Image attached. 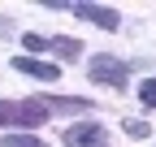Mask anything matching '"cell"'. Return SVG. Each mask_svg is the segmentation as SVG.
I'll return each instance as SVG.
<instances>
[{"instance_id":"6da1fadb","label":"cell","mask_w":156,"mask_h":147,"mask_svg":"<svg viewBox=\"0 0 156 147\" xmlns=\"http://www.w3.org/2000/svg\"><path fill=\"white\" fill-rule=\"evenodd\" d=\"M52 108L44 100H22V104H9V100H0V125H22V130H35V125H44L48 121Z\"/></svg>"},{"instance_id":"7a4b0ae2","label":"cell","mask_w":156,"mask_h":147,"mask_svg":"<svg viewBox=\"0 0 156 147\" xmlns=\"http://www.w3.org/2000/svg\"><path fill=\"white\" fill-rule=\"evenodd\" d=\"M87 74H91V82H100V87H117V91L126 87V61H113V56H95V61L87 65Z\"/></svg>"},{"instance_id":"3957f363","label":"cell","mask_w":156,"mask_h":147,"mask_svg":"<svg viewBox=\"0 0 156 147\" xmlns=\"http://www.w3.org/2000/svg\"><path fill=\"white\" fill-rule=\"evenodd\" d=\"M65 147H108V130L95 125V121L69 125V130H65Z\"/></svg>"},{"instance_id":"277c9868","label":"cell","mask_w":156,"mask_h":147,"mask_svg":"<svg viewBox=\"0 0 156 147\" xmlns=\"http://www.w3.org/2000/svg\"><path fill=\"white\" fill-rule=\"evenodd\" d=\"M74 13L83 17V22L100 26V30H117V26H122V17H117V9H104V5H74Z\"/></svg>"},{"instance_id":"5b68a950","label":"cell","mask_w":156,"mask_h":147,"mask_svg":"<svg viewBox=\"0 0 156 147\" xmlns=\"http://www.w3.org/2000/svg\"><path fill=\"white\" fill-rule=\"evenodd\" d=\"M13 69L30 74V78H39V82H56V78H61V69H56V65H48V61H35V56H13Z\"/></svg>"},{"instance_id":"8992f818","label":"cell","mask_w":156,"mask_h":147,"mask_svg":"<svg viewBox=\"0 0 156 147\" xmlns=\"http://www.w3.org/2000/svg\"><path fill=\"white\" fill-rule=\"evenodd\" d=\"M48 48L56 52V56H65V61L83 56V43H78V39H69V35H56V39H48Z\"/></svg>"},{"instance_id":"52a82bcc","label":"cell","mask_w":156,"mask_h":147,"mask_svg":"<svg viewBox=\"0 0 156 147\" xmlns=\"http://www.w3.org/2000/svg\"><path fill=\"white\" fill-rule=\"evenodd\" d=\"M0 147H48V143L35 138V134H5V138H0Z\"/></svg>"},{"instance_id":"ba28073f","label":"cell","mask_w":156,"mask_h":147,"mask_svg":"<svg viewBox=\"0 0 156 147\" xmlns=\"http://www.w3.org/2000/svg\"><path fill=\"white\" fill-rule=\"evenodd\" d=\"M22 43H26V52H44V48H48V39H44V35H35V30L22 35Z\"/></svg>"},{"instance_id":"9c48e42d","label":"cell","mask_w":156,"mask_h":147,"mask_svg":"<svg viewBox=\"0 0 156 147\" xmlns=\"http://www.w3.org/2000/svg\"><path fill=\"white\" fill-rule=\"evenodd\" d=\"M48 108H61V113H78V108H91L87 100H52Z\"/></svg>"},{"instance_id":"30bf717a","label":"cell","mask_w":156,"mask_h":147,"mask_svg":"<svg viewBox=\"0 0 156 147\" xmlns=\"http://www.w3.org/2000/svg\"><path fill=\"white\" fill-rule=\"evenodd\" d=\"M139 100H143L147 108H156V78H147V82L139 87Z\"/></svg>"},{"instance_id":"8fae6325","label":"cell","mask_w":156,"mask_h":147,"mask_svg":"<svg viewBox=\"0 0 156 147\" xmlns=\"http://www.w3.org/2000/svg\"><path fill=\"white\" fill-rule=\"evenodd\" d=\"M126 134H130V138H147L152 125H147V121H126Z\"/></svg>"}]
</instances>
